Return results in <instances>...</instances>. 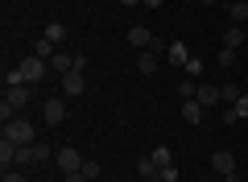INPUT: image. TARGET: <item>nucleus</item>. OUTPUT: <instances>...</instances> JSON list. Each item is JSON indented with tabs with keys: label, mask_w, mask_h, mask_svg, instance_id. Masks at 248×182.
<instances>
[{
	"label": "nucleus",
	"mask_w": 248,
	"mask_h": 182,
	"mask_svg": "<svg viewBox=\"0 0 248 182\" xmlns=\"http://www.w3.org/2000/svg\"><path fill=\"white\" fill-rule=\"evenodd\" d=\"M137 70H141V75H157V54H153V50H141V58H137Z\"/></svg>",
	"instance_id": "16"
},
{
	"label": "nucleus",
	"mask_w": 248,
	"mask_h": 182,
	"mask_svg": "<svg viewBox=\"0 0 248 182\" xmlns=\"http://www.w3.org/2000/svg\"><path fill=\"white\" fill-rule=\"evenodd\" d=\"M128 46H133V50H149V46H153V33H149L145 25H133V29H128Z\"/></svg>",
	"instance_id": "6"
},
{
	"label": "nucleus",
	"mask_w": 248,
	"mask_h": 182,
	"mask_svg": "<svg viewBox=\"0 0 248 182\" xmlns=\"http://www.w3.org/2000/svg\"><path fill=\"white\" fill-rule=\"evenodd\" d=\"M83 174H87V182H95L99 178V162H91V157H87V162H83Z\"/></svg>",
	"instance_id": "25"
},
{
	"label": "nucleus",
	"mask_w": 248,
	"mask_h": 182,
	"mask_svg": "<svg viewBox=\"0 0 248 182\" xmlns=\"http://www.w3.org/2000/svg\"><path fill=\"white\" fill-rule=\"evenodd\" d=\"M17 66H21V75H25V83L33 87V83H42V79H46V70H50V62H46V58H37V54H33V58H21Z\"/></svg>",
	"instance_id": "2"
},
{
	"label": "nucleus",
	"mask_w": 248,
	"mask_h": 182,
	"mask_svg": "<svg viewBox=\"0 0 248 182\" xmlns=\"http://www.w3.org/2000/svg\"><path fill=\"white\" fill-rule=\"evenodd\" d=\"M223 182H240V174H236V170H232V174H223Z\"/></svg>",
	"instance_id": "31"
},
{
	"label": "nucleus",
	"mask_w": 248,
	"mask_h": 182,
	"mask_svg": "<svg viewBox=\"0 0 248 182\" xmlns=\"http://www.w3.org/2000/svg\"><path fill=\"white\" fill-rule=\"evenodd\" d=\"M228 17L236 21V25H240V21H248V0H236V4H228Z\"/></svg>",
	"instance_id": "24"
},
{
	"label": "nucleus",
	"mask_w": 248,
	"mask_h": 182,
	"mask_svg": "<svg viewBox=\"0 0 248 182\" xmlns=\"http://www.w3.org/2000/svg\"><path fill=\"white\" fill-rule=\"evenodd\" d=\"M195 99H199L203 108H215V104H223V99H219V87H207V83L199 87V96H195Z\"/></svg>",
	"instance_id": "15"
},
{
	"label": "nucleus",
	"mask_w": 248,
	"mask_h": 182,
	"mask_svg": "<svg viewBox=\"0 0 248 182\" xmlns=\"http://www.w3.org/2000/svg\"><path fill=\"white\" fill-rule=\"evenodd\" d=\"M54 162H58L62 174H75V170H83V162H87V157H83L75 145H66V149H58V153H54Z\"/></svg>",
	"instance_id": "3"
},
{
	"label": "nucleus",
	"mask_w": 248,
	"mask_h": 182,
	"mask_svg": "<svg viewBox=\"0 0 248 182\" xmlns=\"http://www.w3.org/2000/svg\"><path fill=\"white\" fill-rule=\"evenodd\" d=\"M232 108H236V116H248V91H244V96H240Z\"/></svg>",
	"instance_id": "28"
},
{
	"label": "nucleus",
	"mask_w": 248,
	"mask_h": 182,
	"mask_svg": "<svg viewBox=\"0 0 248 182\" xmlns=\"http://www.w3.org/2000/svg\"><path fill=\"white\" fill-rule=\"evenodd\" d=\"M203 112H207V108L199 104V99H182V120L186 124H199V120H203Z\"/></svg>",
	"instance_id": "10"
},
{
	"label": "nucleus",
	"mask_w": 248,
	"mask_h": 182,
	"mask_svg": "<svg viewBox=\"0 0 248 182\" xmlns=\"http://www.w3.org/2000/svg\"><path fill=\"white\" fill-rule=\"evenodd\" d=\"M174 96H178V99H195V96H199V83H195V79H182V83L174 87Z\"/></svg>",
	"instance_id": "18"
},
{
	"label": "nucleus",
	"mask_w": 248,
	"mask_h": 182,
	"mask_svg": "<svg viewBox=\"0 0 248 182\" xmlns=\"http://www.w3.org/2000/svg\"><path fill=\"white\" fill-rule=\"evenodd\" d=\"M62 91H66L71 99H79L83 91H87V79H83V70H66V75H62Z\"/></svg>",
	"instance_id": "4"
},
{
	"label": "nucleus",
	"mask_w": 248,
	"mask_h": 182,
	"mask_svg": "<svg viewBox=\"0 0 248 182\" xmlns=\"http://www.w3.org/2000/svg\"><path fill=\"white\" fill-rule=\"evenodd\" d=\"M240 42H244V25H232L228 33H223V46H228V50H240Z\"/></svg>",
	"instance_id": "19"
},
{
	"label": "nucleus",
	"mask_w": 248,
	"mask_h": 182,
	"mask_svg": "<svg viewBox=\"0 0 248 182\" xmlns=\"http://www.w3.org/2000/svg\"><path fill=\"white\" fill-rule=\"evenodd\" d=\"M203 4H219V0H203Z\"/></svg>",
	"instance_id": "33"
},
{
	"label": "nucleus",
	"mask_w": 248,
	"mask_h": 182,
	"mask_svg": "<svg viewBox=\"0 0 248 182\" xmlns=\"http://www.w3.org/2000/svg\"><path fill=\"white\" fill-rule=\"evenodd\" d=\"M137 174H141L145 182H161V170H157L153 157H141V162H137Z\"/></svg>",
	"instance_id": "11"
},
{
	"label": "nucleus",
	"mask_w": 248,
	"mask_h": 182,
	"mask_svg": "<svg viewBox=\"0 0 248 182\" xmlns=\"http://www.w3.org/2000/svg\"><path fill=\"white\" fill-rule=\"evenodd\" d=\"M0 165H4V170H13V165H17V145H13L9 137L0 141Z\"/></svg>",
	"instance_id": "13"
},
{
	"label": "nucleus",
	"mask_w": 248,
	"mask_h": 182,
	"mask_svg": "<svg viewBox=\"0 0 248 182\" xmlns=\"http://www.w3.org/2000/svg\"><path fill=\"white\" fill-rule=\"evenodd\" d=\"M29 91H33V87H29V83H21V87H9V91H4V99H9V104H13V108H17V112H21V108L29 104Z\"/></svg>",
	"instance_id": "8"
},
{
	"label": "nucleus",
	"mask_w": 248,
	"mask_h": 182,
	"mask_svg": "<svg viewBox=\"0 0 248 182\" xmlns=\"http://www.w3.org/2000/svg\"><path fill=\"white\" fill-rule=\"evenodd\" d=\"M62 182H87V174H83V170H75V174H66Z\"/></svg>",
	"instance_id": "29"
},
{
	"label": "nucleus",
	"mask_w": 248,
	"mask_h": 182,
	"mask_svg": "<svg viewBox=\"0 0 248 182\" xmlns=\"http://www.w3.org/2000/svg\"><path fill=\"white\" fill-rule=\"evenodd\" d=\"M0 182H29V178H25V170H4V178H0Z\"/></svg>",
	"instance_id": "26"
},
{
	"label": "nucleus",
	"mask_w": 248,
	"mask_h": 182,
	"mask_svg": "<svg viewBox=\"0 0 248 182\" xmlns=\"http://www.w3.org/2000/svg\"><path fill=\"white\" fill-rule=\"evenodd\" d=\"M120 4H141V0H120Z\"/></svg>",
	"instance_id": "32"
},
{
	"label": "nucleus",
	"mask_w": 248,
	"mask_h": 182,
	"mask_svg": "<svg viewBox=\"0 0 248 182\" xmlns=\"http://www.w3.org/2000/svg\"><path fill=\"white\" fill-rule=\"evenodd\" d=\"M21 83H25L21 66H4V91H9V87H21Z\"/></svg>",
	"instance_id": "23"
},
{
	"label": "nucleus",
	"mask_w": 248,
	"mask_h": 182,
	"mask_svg": "<svg viewBox=\"0 0 248 182\" xmlns=\"http://www.w3.org/2000/svg\"><path fill=\"white\" fill-rule=\"evenodd\" d=\"M4 137H9L13 145H33V124H29L25 116H17V120L4 124Z\"/></svg>",
	"instance_id": "1"
},
{
	"label": "nucleus",
	"mask_w": 248,
	"mask_h": 182,
	"mask_svg": "<svg viewBox=\"0 0 248 182\" xmlns=\"http://www.w3.org/2000/svg\"><path fill=\"white\" fill-rule=\"evenodd\" d=\"M170 62H178V66H186V62H190V50H186V42H170Z\"/></svg>",
	"instance_id": "17"
},
{
	"label": "nucleus",
	"mask_w": 248,
	"mask_h": 182,
	"mask_svg": "<svg viewBox=\"0 0 248 182\" xmlns=\"http://www.w3.org/2000/svg\"><path fill=\"white\" fill-rule=\"evenodd\" d=\"M186 75H190V79L203 75V58H190V62H186Z\"/></svg>",
	"instance_id": "27"
},
{
	"label": "nucleus",
	"mask_w": 248,
	"mask_h": 182,
	"mask_svg": "<svg viewBox=\"0 0 248 182\" xmlns=\"http://www.w3.org/2000/svg\"><path fill=\"white\" fill-rule=\"evenodd\" d=\"M211 170L215 174H232V170H236V157H232L228 149H215V153H211Z\"/></svg>",
	"instance_id": "7"
},
{
	"label": "nucleus",
	"mask_w": 248,
	"mask_h": 182,
	"mask_svg": "<svg viewBox=\"0 0 248 182\" xmlns=\"http://www.w3.org/2000/svg\"><path fill=\"white\" fill-rule=\"evenodd\" d=\"M42 120L46 124H62L66 120V104H62V99H46L42 104Z\"/></svg>",
	"instance_id": "5"
},
{
	"label": "nucleus",
	"mask_w": 248,
	"mask_h": 182,
	"mask_svg": "<svg viewBox=\"0 0 248 182\" xmlns=\"http://www.w3.org/2000/svg\"><path fill=\"white\" fill-rule=\"evenodd\" d=\"M141 4L145 9H161V0H141Z\"/></svg>",
	"instance_id": "30"
},
{
	"label": "nucleus",
	"mask_w": 248,
	"mask_h": 182,
	"mask_svg": "<svg viewBox=\"0 0 248 182\" xmlns=\"http://www.w3.org/2000/svg\"><path fill=\"white\" fill-rule=\"evenodd\" d=\"M240 96H244V91H240V83H223V87H219V99H223V104H236Z\"/></svg>",
	"instance_id": "21"
},
{
	"label": "nucleus",
	"mask_w": 248,
	"mask_h": 182,
	"mask_svg": "<svg viewBox=\"0 0 248 182\" xmlns=\"http://www.w3.org/2000/svg\"><path fill=\"white\" fill-rule=\"evenodd\" d=\"M236 58H240V50H228V46H223V50L215 54V62H219L223 70H232V66H236Z\"/></svg>",
	"instance_id": "22"
},
{
	"label": "nucleus",
	"mask_w": 248,
	"mask_h": 182,
	"mask_svg": "<svg viewBox=\"0 0 248 182\" xmlns=\"http://www.w3.org/2000/svg\"><path fill=\"white\" fill-rule=\"evenodd\" d=\"M42 157H37V141L33 145H17V165H37Z\"/></svg>",
	"instance_id": "14"
},
{
	"label": "nucleus",
	"mask_w": 248,
	"mask_h": 182,
	"mask_svg": "<svg viewBox=\"0 0 248 182\" xmlns=\"http://www.w3.org/2000/svg\"><path fill=\"white\" fill-rule=\"evenodd\" d=\"M42 37H46V42H54V46H62V42H66V25H62V21H50V25L42 29Z\"/></svg>",
	"instance_id": "12"
},
{
	"label": "nucleus",
	"mask_w": 248,
	"mask_h": 182,
	"mask_svg": "<svg viewBox=\"0 0 248 182\" xmlns=\"http://www.w3.org/2000/svg\"><path fill=\"white\" fill-rule=\"evenodd\" d=\"M50 70H54V75H66V70H75V54H66V50H58V54H54V58H50Z\"/></svg>",
	"instance_id": "9"
},
{
	"label": "nucleus",
	"mask_w": 248,
	"mask_h": 182,
	"mask_svg": "<svg viewBox=\"0 0 248 182\" xmlns=\"http://www.w3.org/2000/svg\"><path fill=\"white\" fill-rule=\"evenodd\" d=\"M153 162H157V170H166V165H174V153H170V145H157V149H153Z\"/></svg>",
	"instance_id": "20"
}]
</instances>
